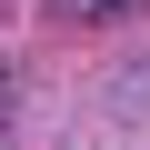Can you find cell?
Listing matches in <instances>:
<instances>
[{
	"instance_id": "obj_1",
	"label": "cell",
	"mask_w": 150,
	"mask_h": 150,
	"mask_svg": "<svg viewBox=\"0 0 150 150\" xmlns=\"http://www.w3.org/2000/svg\"><path fill=\"white\" fill-rule=\"evenodd\" d=\"M130 10H140V0H60V20H90V30L100 20H130Z\"/></svg>"
}]
</instances>
